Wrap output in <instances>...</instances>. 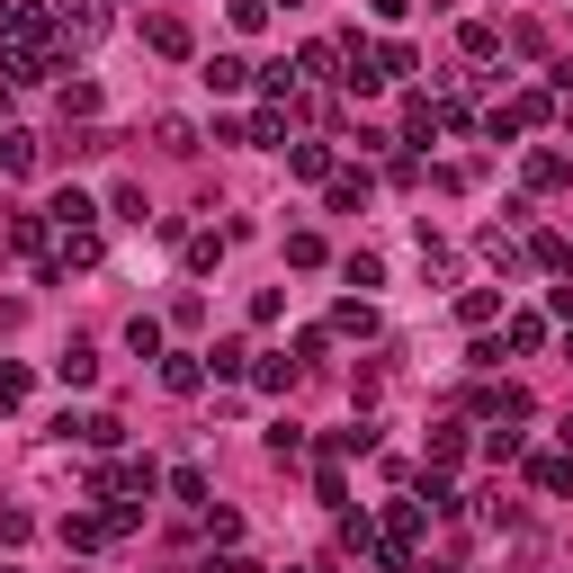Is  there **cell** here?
I'll list each match as a JSON object with an SVG mask.
<instances>
[{"mask_svg": "<svg viewBox=\"0 0 573 573\" xmlns=\"http://www.w3.org/2000/svg\"><path fill=\"white\" fill-rule=\"evenodd\" d=\"M63 117H99V90L90 82H63Z\"/></svg>", "mask_w": 573, "mask_h": 573, "instance_id": "cell-21", "label": "cell"}, {"mask_svg": "<svg viewBox=\"0 0 573 573\" xmlns=\"http://www.w3.org/2000/svg\"><path fill=\"white\" fill-rule=\"evenodd\" d=\"M206 573H251V564H242V555H225V564H206Z\"/></svg>", "mask_w": 573, "mask_h": 573, "instance_id": "cell-27", "label": "cell"}, {"mask_svg": "<svg viewBox=\"0 0 573 573\" xmlns=\"http://www.w3.org/2000/svg\"><path fill=\"white\" fill-rule=\"evenodd\" d=\"M403 134H412V143H430V134H440V108L412 99V108H403Z\"/></svg>", "mask_w": 573, "mask_h": 573, "instance_id": "cell-15", "label": "cell"}, {"mask_svg": "<svg viewBox=\"0 0 573 573\" xmlns=\"http://www.w3.org/2000/svg\"><path fill=\"white\" fill-rule=\"evenodd\" d=\"M0 171H36V143L28 134H0Z\"/></svg>", "mask_w": 573, "mask_h": 573, "instance_id": "cell-18", "label": "cell"}, {"mask_svg": "<svg viewBox=\"0 0 573 573\" xmlns=\"http://www.w3.org/2000/svg\"><path fill=\"white\" fill-rule=\"evenodd\" d=\"M206 368H215V377H242V368H251V349H242V340H215V349H206Z\"/></svg>", "mask_w": 573, "mask_h": 573, "instance_id": "cell-13", "label": "cell"}, {"mask_svg": "<svg viewBox=\"0 0 573 573\" xmlns=\"http://www.w3.org/2000/svg\"><path fill=\"white\" fill-rule=\"evenodd\" d=\"M63 260L90 269V260H99V234H90V225H63Z\"/></svg>", "mask_w": 573, "mask_h": 573, "instance_id": "cell-8", "label": "cell"}, {"mask_svg": "<svg viewBox=\"0 0 573 573\" xmlns=\"http://www.w3.org/2000/svg\"><path fill=\"white\" fill-rule=\"evenodd\" d=\"M340 278H349V286H386V260H377V251H349Z\"/></svg>", "mask_w": 573, "mask_h": 573, "instance_id": "cell-11", "label": "cell"}, {"mask_svg": "<svg viewBox=\"0 0 573 573\" xmlns=\"http://www.w3.org/2000/svg\"><path fill=\"white\" fill-rule=\"evenodd\" d=\"M126 349H134V358H162V323L134 314V323H126Z\"/></svg>", "mask_w": 573, "mask_h": 573, "instance_id": "cell-10", "label": "cell"}, {"mask_svg": "<svg viewBox=\"0 0 573 573\" xmlns=\"http://www.w3.org/2000/svg\"><path fill=\"white\" fill-rule=\"evenodd\" d=\"M475 251H484V260H493V269H501V278H511V269H520V242H511V234H501V225H493V234H484V242H475Z\"/></svg>", "mask_w": 573, "mask_h": 573, "instance_id": "cell-9", "label": "cell"}, {"mask_svg": "<svg viewBox=\"0 0 573 573\" xmlns=\"http://www.w3.org/2000/svg\"><path fill=\"white\" fill-rule=\"evenodd\" d=\"M234 28L251 36V28H269V0H234Z\"/></svg>", "mask_w": 573, "mask_h": 573, "instance_id": "cell-24", "label": "cell"}, {"mask_svg": "<svg viewBox=\"0 0 573 573\" xmlns=\"http://www.w3.org/2000/svg\"><path fill=\"white\" fill-rule=\"evenodd\" d=\"M332 63H340V45H305L296 54V72H314V82H332Z\"/></svg>", "mask_w": 573, "mask_h": 573, "instance_id": "cell-22", "label": "cell"}, {"mask_svg": "<svg viewBox=\"0 0 573 573\" xmlns=\"http://www.w3.org/2000/svg\"><path fill=\"white\" fill-rule=\"evenodd\" d=\"M54 225H99V206H90L82 188H63V197H54Z\"/></svg>", "mask_w": 573, "mask_h": 573, "instance_id": "cell-12", "label": "cell"}, {"mask_svg": "<svg viewBox=\"0 0 573 573\" xmlns=\"http://www.w3.org/2000/svg\"><path fill=\"white\" fill-rule=\"evenodd\" d=\"M286 10H296V0H286Z\"/></svg>", "mask_w": 573, "mask_h": 573, "instance_id": "cell-29", "label": "cell"}, {"mask_svg": "<svg viewBox=\"0 0 573 573\" xmlns=\"http://www.w3.org/2000/svg\"><path fill=\"white\" fill-rule=\"evenodd\" d=\"M403 10H412V0H377V19H403Z\"/></svg>", "mask_w": 573, "mask_h": 573, "instance_id": "cell-26", "label": "cell"}, {"mask_svg": "<svg viewBox=\"0 0 573 573\" xmlns=\"http://www.w3.org/2000/svg\"><path fill=\"white\" fill-rule=\"evenodd\" d=\"M242 82H251L242 54H206V90H242Z\"/></svg>", "mask_w": 573, "mask_h": 573, "instance_id": "cell-4", "label": "cell"}, {"mask_svg": "<svg viewBox=\"0 0 573 573\" xmlns=\"http://www.w3.org/2000/svg\"><path fill=\"white\" fill-rule=\"evenodd\" d=\"M466 457V430H430V475H448Z\"/></svg>", "mask_w": 573, "mask_h": 573, "instance_id": "cell-7", "label": "cell"}, {"mask_svg": "<svg viewBox=\"0 0 573 573\" xmlns=\"http://www.w3.org/2000/svg\"><path fill=\"white\" fill-rule=\"evenodd\" d=\"M555 440H564V448H573V421H564V430H555Z\"/></svg>", "mask_w": 573, "mask_h": 573, "instance_id": "cell-28", "label": "cell"}, {"mask_svg": "<svg viewBox=\"0 0 573 573\" xmlns=\"http://www.w3.org/2000/svg\"><path fill=\"white\" fill-rule=\"evenodd\" d=\"M538 484H547V493H573V448H564V457H538Z\"/></svg>", "mask_w": 573, "mask_h": 573, "instance_id": "cell-20", "label": "cell"}, {"mask_svg": "<svg viewBox=\"0 0 573 573\" xmlns=\"http://www.w3.org/2000/svg\"><path fill=\"white\" fill-rule=\"evenodd\" d=\"M54 19H63V36H72V45H90V36H108V0H63Z\"/></svg>", "mask_w": 573, "mask_h": 573, "instance_id": "cell-1", "label": "cell"}, {"mask_svg": "<svg viewBox=\"0 0 573 573\" xmlns=\"http://www.w3.org/2000/svg\"><path fill=\"white\" fill-rule=\"evenodd\" d=\"M529 188H564V153H529Z\"/></svg>", "mask_w": 573, "mask_h": 573, "instance_id": "cell-19", "label": "cell"}, {"mask_svg": "<svg viewBox=\"0 0 573 573\" xmlns=\"http://www.w3.org/2000/svg\"><path fill=\"white\" fill-rule=\"evenodd\" d=\"M197 377H206V368H197L188 349H171V358H162V386H171V394H197Z\"/></svg>", "mask_w": 573, "mask_h": 573, "instance_id": "cell-6", "label": "cell"}, {"mask_svg": "<svg viewBox=\"0 0 573 573\" xmlns=\"http://www.w3.org/2000/svg\"><path fill=\"white\" fill-rule=\"evenodd\" d=\"M555 314H564V323H573V278H564V286H555Z\"/></svg>", "mask_w": 573, "mask_h": 573, "instance_id": "cell-25", "label": "cell"}, {"mask_svg": "<svg viewBox=\"0 0 573 573\" xmlns=\"http://www.w3.org/2000/svg\"><path fill=\"white\" fill-rule=\"evenodd\" d=\"M54 377H63V386H90V377H99V349H90V340H63Z\"/></svg>", "mask_w": 573, "mask_h": 573, "instance_id": "cell-2", "label": "cell"}, {"mask_svg": "<svg viewBox=\"0 0 573 573\" xmlns=\"http://www.w3.org/2000/svg\"><path fill=\"white\" fill-rule=\"evenodd\" d=\"M153 143H162V153H197V126H188L180 108H162V117H153Z\"/></svg>", "mask_w": 573, "mask_h": 573, "instance_id": "cell-3", "label": "cell"}, {"mask_svg": "<svg viewBox=\"0 0 573 573\" xmlns=\"http://www.w3.org/2000/svg\"><path fill=\"white\" fill-rule=\"evenodd\" d=\"M457 314H466V323H493V314H501V296H493V286H466Z\"/></svg>", "mask_w": 573, "mask_h": 573, "instance_id": "cell-17", "label": "cell"}, {"mask_svg": "<svg viewBox=\"0 0 573 573\" xmlns=\"http://www.w3.org/2000/svg\"><path fill=\"white\" fill-rule=\"evenodd\" d=\"M143 36H153V54H188V19H153Z\"/></svg>", "mask_w": 573, "mask_h": 573, "instance_id": "cell-14", "label": "cell"}, {"mask_svg": "<svg viewBox=\"0 0 573 573\" xmlns=\"http://www.w3.org/2000/svg\"><path fill=\"white\" fill-rule=\"evenodd\" d=\"M286 171H296V180H332V153H323V143H286Z\"/></svg>", "mask_w": 573, "mask_h": 573, "instance_id": "cell-5", "label": "cell"}, {"mask_svg": "<svg viewBox=\"0 0 573 573\" xmlns=\"http://www.w3.org/2000/svg\"><path fill=\"white\" fill-rule=\"evenodd\" d=\"M28 403V368H0V412H19Z\"/></svg>", "mask_w": 573, "mask_h": 573, "instance_id": "cell-23", "label": "cell"}, {"mask_svg": "<svg viewBox=\"0 0 573 573\" xmlns=\"http://www.w3.org/2000/svg\"><path fill=\"white\" fill-rule=\"evenodd\" d=\"M332 206H340V215L368 206V180H358V171H332Z\"/></svg>", "mask_w": 573, "mask_h": 573, "instance_id": "cell-16", "label": "cell"}]
</instances>
